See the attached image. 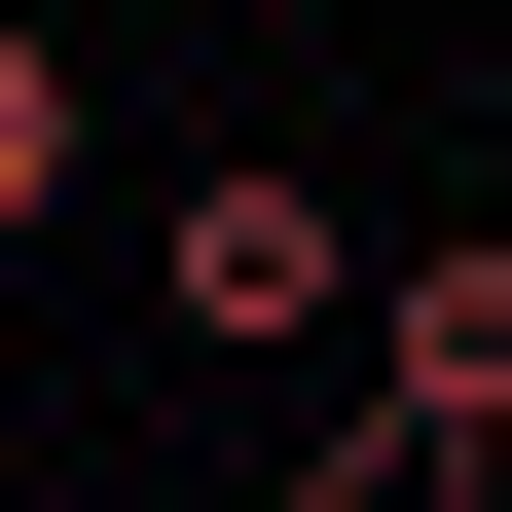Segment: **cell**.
Here are the masks:
<instances>
[{
  "mask_svg": "<svg viewBox=\"0 0 512 512\" xmlns=\"http://www.w3.org/2000/svg\"><path fill=\"white\" fill-rule=\"evenodd\" d=\"M147 293H183V366H366V293H403V256H366L293 147H220V183L147 220Z\"/></svg>",
  "mask_w": 512,
  "mask_h": 512,
  "instance_id": "obj_1",
  "label": "cell"
},
{
  "mask_svg": "<svg viewBox=\"0 0 512 512\" xmlns=\"http://www.w3.org/2000/svg\"><path fill=\"white\" fill-rule=\"evenodd\" d=\"M366 439L403 476H512V256H403L366 293Z\"/></svg>",
  "mask_w": 512,
  "mask_h": 512,
  "instance_id": "obj_2",
  "label": "cell"
},
{
  "mask_svg": "<svg viewBox=\"0 0 512 512\" xmlns=\"http://www.w3.org/2000/svg\"><path fill=\"white\" fill-rule=\"evenodd\" d=\"M74 220V37H37V0H0V256Z\"/></svg>",
  "mask_w": 512,
  "mask_h": 512,
  "instance_id": "obj_3",
  "label": "cell"
},
{
  "mask_svg": "<svg viewBox=\"0 0 512 512\" xmlns=\"http://www.w3.org/2000/svg\"><path fill=\"white\" fill-rule=\"evenodd\" d=\"M476 512H512V476H476Z\"/></svg>",
  "mask_w": 512,
  "mask_h": 512,
  "instance_id": "obj_4",
  "label": "cell"
}]
</instances>
